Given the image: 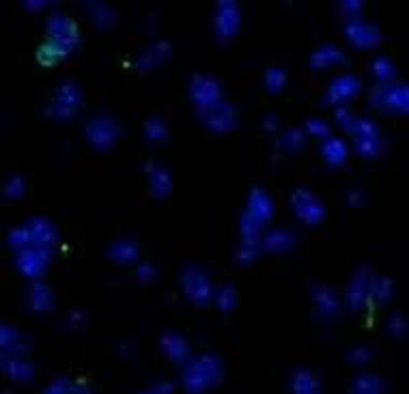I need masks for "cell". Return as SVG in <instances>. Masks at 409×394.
I'll list each match as a JSON object with an SVG mask.
<instances>
[{
  "label": "cell",
  "mask_w": 409,
  "mask_h": 394,
  "mask_svg": "<svg viewBox=\"0 0 409 394\" xmlns=\"http://www.w3.org/2000/svg\"><path fill=\"white\" fill-rule=\"evenodd\" d=\"M222 379V364L216 356H200L183 371V384L190 394H202Z\"/></svg>",
  "instance_id": "obj_1"
},
{
  "label": "cell",
  "mask_w": 409,
  "mask_h": 394,
  "mask_svg": "<svg viewBox=\"0 0 409 394\" xmlns=\"http://www.w3.org/2000/svg\"><path fill=\"white\" fill-rule=\"evenodd\" d=\"M181 287L183 293L190 302L204 306L207 302H212V297H216L214 285L209 283V276L202 267H198L196 263H188L181 269Z\"/></svg>",
  "instance_id": "obj_2"
},
{
  "label": "cell",
  "mask_w": 409,
  "mask_h": 394,
  "mask_svg": "<svg viewBox=\"0 0 409 394\" xmlns=\"http://www.w3.org/2000/svg\"><path fill=\"white\" fill-rule=\"evenodd\" d=\"M84 136L95 149H99V151L110 149L121 136V123L108 115H95L93 119L86 121Z\"/></svg>",
  "instance_id": "obj_3"
},
{
  "label": "cell",
  "mask_w": 409,
  "mask_h": 394,
  "mask_svg": "<svg viewBox=\"0 0 409 394\" xmlns=\"http://www.w3.org/2000/svg\"><path fill=\"white\" fill-rule=\"evenodd\" d=\"M190 93H192V99L198 108L200 117L207 115L212 108L222 104V87H220V82L209 73H196L192 78Z\"/></svg>",
  "instance_id": "obj_4"
},
{
  "label": "cell",
  "mask_w": 409,
  "mask_h": 394,
  "mask_svg": "<svg viewBox=\"0 0 409 394\" xmlns=\"http://www.w3.org/2000/svg\"><path fill=\"white\" fill-rule=\"evenodd\" d=\"M82 104V91L76 82H61L54 91V99L48 106V115L58 121H67L76 115V110Z\"/></svg>",
  "instance_id": "obj_5"
},
{
  "label": "cell",
  "mask_w": 409,
  "mask_h": 394,
  "mask_svg": "<svg viewBox=\"0 0 409 394\" xmlns=\"http://www.w3.org/2000/svg\"><path fill=\"white\" fill-rule=\"evenodd\" d=\"M354 147L360 155L364 157H377L384 149V140H382V132H379L377 123L366 119V117H358L354 127Z\"/></svg>",
  "instance_id": "obj_6"
},
{
  "label": "cell",
  "mask_w": 409,
  "mask_h": 394,
  "mask_svg": "<svg viewBox=\"0 0 409 394\" xmlns=\"http://www.w3.org/2000/svg\"><path fill=\"white\" fill-rule=\"evenodd\" d=\"M370 104L388 112L409 115V84H379L370 93Z\"/></svg>",
  "instance_id": "obj_7"
},
{
  "label": "cell",
  "mask_w": 409,
  "mask_h": 394,
  "mask_svg": "<svg viewBox=\"0 0 409 394\" xmlns=\"http://www.w3.org/2000/svg\"><path fill=\"white\" fill-rule=\"evenodd\" d=\"M291 209H293V213L310 224V227H314V224H321L326 218V207L324 203L319 201V196L308 190V188H298L291 192Z\"/></svg>",
  "instance_id": "obj_8"
},
{
  "label": "cell",
  "mask_w": 409,
  "mask_h": 394,
  "mask_svg": "<svg viewBox=\"0 0 409 394\" xmlns=\"http://www.w3.org/2000/svg\"><path fill=\"white\" fill-rule=\"evenodd\" d=\"M46 31H48V39L46 41H52L54 45L63 48L67 54L76 48V43L80 39L76 22L71 17H67L65 13H52L48 17Z\"/></svg>",
  "instance_id": "obj_9"
},
{
  "label": "cell",
  "mask_w": 409,
  "mask_h": 394,
  "mask_svg": "<svg viewBox=\"0 0 409 394\" xmlns=\"http://www.w3.org/2000/svg\"><path fill=\"white\" fill-rule=\"evenodd\" d=\"M242 24V11L235 0H220L216 3V15H214V28L218 39H230L235 37L237 28Z\"/></svg>",
  "instance_id": "obj_10"
},
{
  "label": "cell",
  "mask_w": 409,
  "mask_h": 394,
  "mask_svg": "<svg viewBox=\"0 0 409 394\" xmlns=\"http://www.w3.org/2000/svg\"><path fill=\"white\" fill-rule=\"evenodd\" d=\"M345 33H347V39L358 48H373V45H377L379 41H382V33H379V28L375 24L366 22L362 15L349 20L345 24Z\"/></svg>",
  "instance_id": "obj_11"
},
{
  "label": "cell",
  "mask_w": 409,
  "mask_h": 394,
  "mask_svg": "<svg viewBox=\"0 0 409 394\" xmlns=\"http://www.w3.org/2000/svg\"><path fill=\"white\" fill-rule=\"evenodd\" d=\"M360 89H362V80L358 76H354V73H342V76H336L330 82L326 99L332 101V104L345 106V101L352 99Z\"/></svg>",
  "instance_id": "obj_12"
},
{
  "label": "cell",
  "mask_w": 409,
  "mask_h": 394,
  "mask_svg": "<svg viewBox=\"0 0 409 394\" xmlns=\"http://www.w3.org/2000/svg\"><path fill=\"white\" fill-rule=\"evenodd\" d=\"M237 106L230 104V101H222L220 106L212 108L207 115H202V121L207 123L209 129L218 132V134H224L228 129H233L237 125Z\"/></svg>",
  "instance_id": "obj_13"
},
{
  "label": "cell",
  "mask_w": 409,
  "mask_h": 394,
  "mask_svg": "<svg viewBox=\"0 0 409 394\" xmlns=\"http://www.w3.org/2000/svg\"><path fill=\"white\" fill-rule=\"evenodd\" d=\"M246 213L256 220L261 227H265L268 220L274 213V201L272 196L263 190V188H252L248 194V205H246Z\"/></svg>",
  "instance_id": "obj_14"
},
{
  "label": "cell",
  "mask_w": 409,
  "mask_h": 394,
  "mask_svg": "<svg viewBox=\"0 0 409 394\" xmlns=\"http://www.w3.org/2000/svg\"><path fill=\"white\" fill-rule=\"evenodd\" d=\"M50 255H52V250H43V248H35V246L20 250L18 267L26 276H41L46 265L50 263Z\"/></svg>",
  "instance_id": "obj_15"
},
{
  "label": "cell",
  "mask_w": 409,
  "mask_h": 394,
  "mask_svg": "<svg viewBox=\"0 0 409 394\" xmlns=\"http://www.w3.org/2000/svg\"><path fill=\"white\" fill-rule=\"evenodd\" d=\"M144 173L149 175V185H151L153 194L160 196V199H166L172 190V179H170V173L166 171V166L149 160L147 164H144Z\"/></svg>",
  "instance_id": "obj_16"
},
{
  "label": "cell",
  "mask_w": 409,
  "mask_h": 394,
  "mask_svg": "<svg viewBox=\"0 0 409 394\" xmlns=\"http://www.w3.org/2000/svg\"><path fill=\"white\" fill-rule=\"evenodd\" d=\"M296 239L298 237H296L293 231L280 227V229H274L268 235L261 237V250L268 252V255H276V252H284L289 248H293Z\"/></svg>",
  "instance_id": "obj_17"
},
{
  "label": "cell",
  "mask_w": 409,
  "mask_h": 394,
  "mask_svg": "<svg viewBox=\"0 0 409 394\" xmlns=\"http://www.w3.org/2000/svg\"><path fill=\"white\" fill-rule=\"evenodd\" d=\"M160 347L166 353V358H170L172 362H183L190 356L188 341L174 330H164L162 339H160Z\"/></svg>",
  "instance_id": "obj_18"
},
{
  "label": "cell",
  "mask_w": 409,
  "mask_h": 394,
  "mask_svg": "<svg viewBox=\"0 0 409 394\" xmlns=\"http://www.w3.org/2000/svg\"><path fill=\"white\" fill-rule=\"evenodd\" d=\"M368 300H370V278L364 272H356L352 283L347 285V302L352 304V308L360 311Z\"/></svg>",
  "instance_id": "obj_19"
},
{
  "label": "cell",
  "mask_w": 409,
  "mask_h": 394,
  "mask_svg": "<svg viewBox=\"0 0 409 394\" xmlns=\"http://www.w3.org/2000/svg\"><path fill=\"white\" fill-rule=\"evenodd\" d=\"M345 52L334 45V43H324L319 45L312 56H310V65L312 69H324V67H330V65H338V63H345Z\"/></svg>",
  "instance_id": "obj_20"
},
{
  "label": "cell",
  "mask_w": 409,
  "mask_h": 394,
  "mask_svg": "<svg viewBox=\"0 0 409 394\" xmlns=\"http://www.w3.org/2000/svg\"><path fill=\"white\" fill-rule=\"evenodd\" d=\"M321 155H324V160L330 166H340L347 162V155H349L347 143L338 136H330L328 140H324V145H321Z\"/></svg>",
  "instance_id": "obj_21"
},
{
  "label": "cell",
  "mask_w": 409,
  "mask_h": 394,
  "mask_svg": "<svg viewBox=\"0 0 409 394\" xmlns=\"http://www.w3.org/2000/svg\"><path fill=\"white\" fill-rule=\"evenodd\" d=\"M108 257L116 263H134L138 259V244L134 239H114L108 248Z\"/></svg>",
  "instance_id": "obj_22"
},
{
  "label": "cell",
  "mask_w": 409,
  "mask_h": 394,
  "mask_svg": "<svg viewBox=\"0 0 409 394\" xmlns=\"http://www.w3.org/2000/svg\"><path fill=\"white\" fill-rule=\"evenodd\" d=\"M291 392L293 394H321V386L319 379L308 371V369H300L291 377Z\"/></svg>",
  "instance_id": "obj_23"
},
{
  "label": "cell",
  "mask_w": 409,
  "mask_h": 394,
  "mask_svg": "<svg viewBox=\"0 0 409 394\" xmlns=\"http://www.w3.org/2000/svg\"><path fill=\"white\" fill-rule=\"evenodd\" d=\"M170 54V43L168 41H158L151 48H147L142 52V56L138 59V67L140 69H153L158 67L166 56Z\"/></svg>",
  "instance_id": "obj_24"
},
{
  "label": "cell",
  "mask_w": 409,
  "mask_h": 394,
  "mask_svg": "<svg viewBox=\"0 0 409 394\" xmlns=\"http://www.w3.org/2000/svg\"><path fill=\"white\" fill-rule=\"evenodd\" d=\"M312 297H314V302H317V308H319V313H321V315L332 317V315L338 311V300H336V295L330 291V287H326V285H314V287H312Z\"/></svg>",
  "instance_id": "obj_25"
},
{
  "label": "cell",
  "mask_w": 409,
  "mask_h": 394,
  "mask_svg": "<svg viewBox=\"0 0 409 394\" xmlns=\"http://www.w3.org/2000/svg\"><path fill=\"white\" fill-rule=\"evenodd\" d=\"M28 304H31V308H35V311H50L54 306V295L50 287L41 283H33L31 289H28Z\"/></svg>",
  "instance_id": "obj_26"
},
{
  "label": "cell",
  "mask_w": 409,
  "mask_h": 394,
  "mask_svg": "<svg viewBox=\"0 0 409 394\" xmlns=\"http://www.w3.org/2000/svg\"><path fill=\"white\" fill-rule=\"evenodd\" d=\"M3 369L7 371V375H11L13 379H31L35 369H33V364L20 358V356H7L3 360Z\"/></svg>",
  "instance_id": "obj_27"
},
{
  "label": "cell",
  "mask_w": 409,
  "mask_h": 394,
  "mask_svg": "<svg viewBox=\"0 0 409 394\" xmlns=\"http://www.w3.org/2000/svg\"><path fill=\"white\" fill-rule=\"evenodd\" d=\"M306 136H308L306 127H289V129L280 136L278 145H280L282 149H286V151L293 153V151H300V149L304 147Z\"/></svg>",
  "instance_id": "obj_28"
},
{
  "label": "cell",
  "mask_w": 409,
  "mask_h": 394,
  "mask_svg": "<svg viewBox=\"0 0 409 394\" xmlns=\"http://www.w3.org/2000/svg\"><path fill=\"white\" fill-rule=\"evenodd\" d=\"M394 293L392 280L386 276H370V300L377 302H388Z\"/></svg>",
  "instance_id": "obj_29"
},
{
  "label": "cell",
  "mask_w": 409,
  "mask_h": 394,
  "mask_svg": "<svg viewBox=\"0 0 409 394\" xmlns=\"http://www.w3.org/2000/svg\"><path fill=\"white\" fill-rule=\"evenodd\" d=\"M370 71H373V76L379 82H382V84H390L392 78H394V73H396L394 63L388 59V56H377V59L370 63Z\"/></svg>",
  "instance_id": "obj_30"
},
{
  "label": "cell",
  "mask_w": 409,
  "mask_h": 394,
  "mask_svg": "<svg viewBox=\"0 0 409 394\" xmlns=\"http://www.w3.org/2000/svg\"><path fill=\"white\" fill-rule=\"evenodd\" d=\"M352 394H382V381L375 375H358L352 384Z\"/></svg>",
  "instance_id": "obj_31"
},
{
  "label": "cell",
  "mask_w": 409,
  "mask_h": 394,
  "mask_svg": "<svg viewBox=\"0 0 409 394\" xmlns=\"http://www.w3.org/2000/svg\"><path fill=\"white\" fill-rule=\"evenodd\" d=\"M144 136L151 143H162L168 136V127H166V121L162 117H149L147 123H144Z\"/></svg>",
  "instance_id": "obj_32"
},
{
  "label": "cell",
  "mask_w": 409,
  "mask_h": 394,
  "mask_svg": "<svg viewBox=\"0 0 409 394\" xmlns=\"http://www.w3.org/2000/svg\"><path fill=\"white\" fill-rule=\"evenodd\" d=\"M286 84V71L282 67H268L265 69V89L270 93H280Z\"/></svg>",
  "instance_id": "obj_33"
},
{
  "label": "cell",
  "mask_w": 409,
  "mask_h": 394,
  "mask_svg": "<svg viewBox=\"0 0 409 394\" xmlns=\"http://www.w3.org/2000/svg\"><path fill=\"white\" fill-rule=\"evenodd\" d=\"M216 304H218V308L220 311H233L235 308V304H237V291H235V287L233 285H224V287H220L218 291H216Z\"/></svg>",
  "instance_id": "obj_34"
},
{
  "label": "cell",
  "mask_w": 409,
  "mask_h": 394,
  "mask_svg": "<svg viewBox=\"0 0 409 394\" xmlns=\"http://www.w3.org/2000/svg\"><path fill=\"white\" fill-rule=\"evenodd\" d=\"M306 132L310 136H319V138H324V140H328L332 136L330 134V123L324 121V119H308L306 121Z\"/></svg>",
  "instance_id": "obj_35"
},
{
  "label": "cell",
  "mask_w": 409,
  "mask_h": 394,
  "mask_svg": "<svg viewBox=\"0 0 409 394\" xmlns=\"http://www.w3.org/2000/svg\"><path fill=\"white\" fill-rule=\"evenodd\" d=\"M388 332L392 334V336H396V339H401V336H405L407 332H409V323H407V319L403 317V315H398V313H394L390 319H388Z\"/></svg>",
  "instance_id": "obj_36"
},
{
  "label": "cell",
  "mask_w": 409,
  "mask_h": 394,
  "mask_svg": "<svg viewBox=\"0 0 409 394\" xmlns=\"http://www.w3.org/2000/svg\"><path fill=\"white\" fill-rule=\"evenodd\" d=\"M3 194L7 196V199H20V196L24 194V179H22L20 175H13V177L5 183Z\"/></svg>",
  "instance_id": "obj_37"
},
{
  "label": "cell",
  "mask_w": 409,
  "mask_h": 394,
  "mask_svg": "<svg viewBox=\"0 0 409 394\" xmlns=\"http://www.w3.org/2000/svg\"><path fill=\"white\" fill-rule=\"evenodd\" d=\"M336 121H338L347 132H352V127H354V123H356V117H354V112L349 110L347 104L336 108Z\"/></svg>",
  "instance_id": "obj_38"
},
{
  "label": "cell",
  "mask_w": 409,
  "mask_h": 394,
  "mask_svg": "<svg viewBox=\"0 0 409 394\" xmlns=\"http://www.w3.org/2000/svg\"><path fill=\"white\" fill-rule=\"evenodd\" d=\"M76 390H78V386L71 384L69 379H58L46 390V394H76Z\"/></svg>",
  "instance_id": "obj_39"
},
{
  "label": "cell",
  "mask_w": 409,
  "mask_h": 394,
  "mask_svg": "<svg viewBox=\"0 0 409 394\" xmlns=\"http://www.w3.org/2000/svg\"><path fill=\"white\" fill-rule=\"evenodd\" d=\"M155 274H158V269H155V265L149 263V261H142V263L138 265V278L142 280V283H151V280L155 278Z\"/></svg>",
  "instance_id": "obj_40"
},
{
  "label": "cell",
  "mask_w": 409,
  "mask_h": 394,
  "mask_svg": "<svg viewBox=\"0 0 409 394\" xmlns=\"http://www.w3.org/2000/svg\"><path fill=\"white\" fill-rule=\"evenodd\" d=\"M368 358H370V351L366 347H354L347 353V360L354 362V364H364V362H368Z\"/></svg>",
  "instance_id": "obj_41"
},
{
  "label": "cell",
  "mask_w": 409,
  "mask_h": 394,
  "mask_svg": "<svg viewBox=\"0 0 409 394\" xmlns=\"http://www.w3.org/2000/svg\"><path fill=\"white\" fill-rule=\"evenodd\" d=\"M340 9L347 11L349 20H352V17H360V11L364 9V3H356V0H349V3H340Z\"/></svg>",
  "instance_id": "obj_42"
},
{
  "label": "cell",
  "mask_w": 409,
  "mask_h": 394,
  "mask_svg": "<svg viewBox=\"0 0 409 394\" xmlns=\"http://www.w3.org/2000/svg\"><path fill=\"white\" fill-rule=\"evenodd\" d=\"M362 199H364L362 190H352V192L347 194V203H349V205H354V207L362 205Z\"/></svg>",
  "instance_id": "obj_43"
},
{
  "label": "cell",
  "mask_w": 409,
  "mask_h": 394,
  "mask_svg": "<svg viewBox=\"0 0 409 394\" xmlns=\"http://www.w3.org/2000/svg\"><path fill=\"white\" fill-rule=\"evenodd\" d=\"M276 127H278L276 115H270V117L263 119V129H265V132H276Z\"/></svg>",
  "instance_id": "obj_44"
},
{
  "label": "cell",
  "mask_w": 409,
  "mask_h": 394,
  "mask_svg": "<svg viewBox=\"0 0 409 394\" xmlns=\"http://www.w3.org/2000/svg\"><path fill=\"white\" fill-rule=\"evenodd\" d=\"M140 394H155V392H153V388H151V390H147V392H140Z\"/></svg>",
  "instance_id": "obj_45"
}]
</instances>
